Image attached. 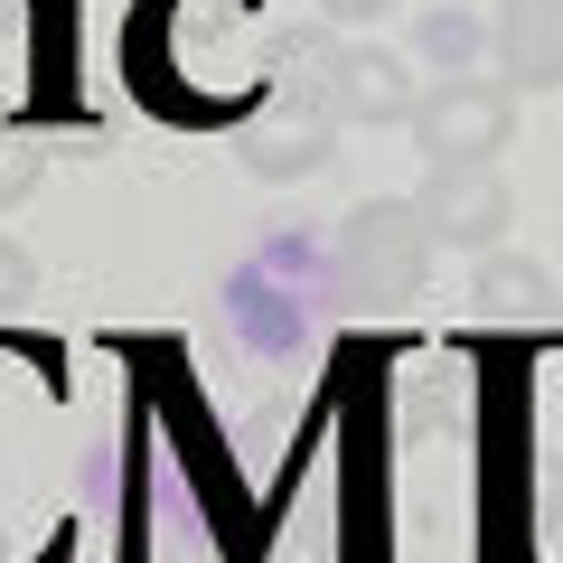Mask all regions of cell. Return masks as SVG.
I'll return each instance as SVG.
<instances>
[{"label":"cell","mask_w":563,"mask_h":563,"mask_svg":"<svg viewBox=\"0 0 563 563\" xmlns=\"http://www.w3.org/2000/svg\"><path fill=\"white\" fill-rule=\"evenodd\" d=\"M422 263H432V235H422L413 198H366L339 225V291L366 310H404L422 291Z\"/></svg>","instance_id":"obj_1"},{"label":"cell","mask_w":563,"mask_h":563,"mask_svg":"<svg viewBox=\"0 0 563 563\" xmlns=\"http://www.w3.org/2000/svg\"><path fill=\"white\" fill-rule=\"evenodd\" d=\"M413 141L422 161H498L507 141H517V95L498 76H442L413 95Z\"/></svg>","instance_id":"obj_2"},{"label":"cell","mask_w":563,"mask_h":563,"mask_svg":"<svg viewBox=\"0 0 563 563\" xmlns=\"http://www.w3.org/2000/svg\"><path fill=\"white\" fill-rule=\"evenodd\" d=\"M413 217H422V235H432V244L488 254V244H507V225H517V198H507L498 161H432Z\"/></svg>","instance_id":"obj_3"},{"label":"cell","mask_w":563,"mask_h":563,"mask_svg":"<svg viewBox=\"0 0 563 563\" xmlns=\"http://www.w3.org/2000/svg\"><path fill=\"white\" fill-rule=\"evenodd\" d=\"M310 103H320L329 122H366V132H385V122L413 113V66H404L395 47H320V66H310Z\"/></svg>","instance_id":"obj_4"},{"label":"cell","mask_w":563,"mask_h":563,"mask_svg":"<svg viewBox=\"0 0 563 563\" xmlns=\"http://www.w3.org/2000/svg\"><path fill=\"white\" fill-rule=\"evenodd\" d=\"M488 57H498L507 95H554L563 85V0H498Z\"/></svg>","instance_id":"obj_5"},{"label":"cell","mask_w":563,"mask_h":563,"mask_svg":"<svg viewBox=\"0 0 563 563\" xmlns=\"http://www.w3.org/2000/svg\"><path fill=\"white\" fill-rule=\"evenodd\" d=\"M470 301H479V320H554L563 291H554V273H544L536 254H507V244H488L479 273H470Z\"/></svg>","instance_id":"obj_6"},{"label":"cell","mask_w":563,"mask_h":563,"mask_svg":"<svg viewBox=\"0 0 563 563\" xmlns=\"http://www.w3.org/2000/svg\"><path fill=\"white\" fill-rule=\"evenodd\" d=\"M244 179H310L329 161V132L320 122H291V132H244Z\"/></svg>","instance_id":"obj_7"},{"label":"cell","mask_w":563,"mask_h":563,"mask_svg":"<svg viewBox=\"0 0 563 563\" xmlns=\"http://www.w3.org/2000/svg\"><path fill=\"white\" fill-rule=\"evenodd\" d=\"M413 38H422V57L442 66V76H470V57H488V29H479V20H461V10H432Z\"/></svg>","instance_id":"obj_8"},{"label":"cell","mask_w":563,"mask_h":563,"mask_svg":"<svg viewBox=\"0 0 563 563\" xmlns=\"http://www.w3.org/2000/svg\"><path fill=\"white\" fill-rule=\"evenodd\" d=\"M38 151H29V141H0V207H20L29 198V188H38Z\"/></svg>","instance_id":"obj_9"},{"label":"cell","mask_w":563,"mask_h":563,"mask_svg":"<svg viewBox=\"0 0 563 563\" xmlns=\"http://www.w3.org/2000/svg\"><path fill=\"white\" fill-rule=\"evenodd\" d=\"M29 291H38V263H29L10 235H0V310H10V301H29Z\"/></svg>","instance_id":"obj_10"},{"label":"cell","mask_w":563,"mask_h":563,"mask_svg":"<svg viewBox=\"0 0 563 563\" xmlns=\"http://www.w3.org/2000/svg\"><path fill=\"white\" fill-rule=\"evenodd\" d=\"M385 10H404V0H320V20H385Z\"/></svg>","instance_id":"obj_11"},{"label":"cell","mask_w":563,"mask_h":563,"mask_svg":"<svg viewBox=\"0 0 563 563\" xmlns=\"http://www.w3.org/2000/svg\"><path fill=\"white\" fill-rule=\"evenodd\" d=\"M554 320H563V310H554Z\"/></svg>","instance_id":"obj_12"}]
</instances>
